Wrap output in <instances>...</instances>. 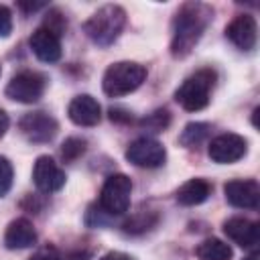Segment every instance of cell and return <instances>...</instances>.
<instances>
[{
	"mask_svg": "<svg viewBox=\"0 0 260 260\" xmlns=\"http://www.w3.org/2000/svg\"><path fill=\"white\" fill-rule=\"evenodd\" d=\"M211 16H213V10L201 2H187L179 8L173 22V43H171L173 57L183 59L195 49Z\"/></svg>",
	"mask_w": 260,
	"mask_h": 260,
	"instance_id": "cell-1",
	"label": "cell"
},
{
	"mask_svg": "<svg viewBox=\"0 0 260 260\" xmlns=\"http://www.w3.org/2000/svg\"><path fill=\"white\" fill-rule=\"evenodd\" d=\"M126 24V12L118 4H106L98 8L83 24L85 35L100 47L112 45Z\"/></svg>",
	"mask_w": 260,
	"mask_h": 260,
	"instance_id": "cell-2",
	"label": "cell"
},
{
	"mask_svg": "<svg viewBox=\"0 0 260 260\" xmlns=\"http://www.w3.org/2000/svg\"><path fill=\"white\" fill-rule=\"evenodd\" d=\"M146 79V67L134 61H118L112 63L102 79L104 93L110 98H122L126 93L136 91Z\"/></svg>",
	"mask_w": 260,
	"mask_h": 260,
	"instance_id": "cell-3",
	"label": "cell"
},
{
	"mask_svg": "<svg viewBox=\"0 0 260 260\" xmlns=\"http://www.w3.org/2000/svg\"><path fill=\"white\" fill-rule=\"evenodd\" d=\"M215 83V73L211 69H199L187 77L175 91L177 104L187 112H199L209 104V95Z\"/></svg>",
	"mask_w": 260,
	"mask_h": 260,
	"instance_id": "cell-4",
	"label": "cell"
},
{
	"mask_svg": "<svg viewBox=\"0 0 260 260\" xmlns=\"http://www.w3.org/2000/svg\"><path fill=\"white\" fill-rule=\"evenodd\" d=\"M130 193H132V181L122 175H110L102 187L100 193V207L110 215H122L130 207Z\"/></svg>",
	"mask_w": 260,
	"mask_h": 260,
	"instance_id": "cell-5",
	"label": "cell"
},
{
	"mask_svg": "<svg viewBox=\"0 0 260 260\" xmlns=\"http://www.w3.org/2000/svg\"><path fill=\"white\" fill-rule=\"evenodd\" d=\"M45 83H47L45 75H41L37 71H20L8 81L6 95L20 104H32V102L41 100V95L45 91Z\"/></svg>",
	"mask_w": 260,
	"mask_h": 260,
	"instance_id": "cell-6",
	"label": "cell"
},
{
	"mask_svg": "<svg viewBox=\"0 0 260 260\" xmlns=\"http://www.w3.org/2000/svg\"><path fill=\"white\" fill-rule=\"evenodd\" d=\"M126 158L142 169H156L165 162L167 158V150L158 140L152 138H136L134 142L128 144L126 148Z\"/></svg>",
	"mask_w": 260,
	"mask_h": 260,
	"instance_id": "cell-7",
	"label": "cell"
},
{
	"mask_svg": "<svg viewBox=\"0 0 260 260\" xmlns=\"http://www.w3.org/2000/svg\"><path fill=\"white\" fill-rule=\"evenodd\" d=\"M246 138H242L240 134L228 132V134H219L209 142L207 154L211 160L219 162V165H230L240 160L246 154Z\"/></svg>",
	"mask_w": 260,
	"mask_h": 260,
	"instance_id": "cell-8",
	"label": "cell"
},
{
	"mask_svg": "<svg viewBox=\"0 0 260 260\" xmlns=\"http://www.w3.org/2000/svg\"><path fill=\"white\" fill-rule=\"evenodd\" d=\"M32 181L39 191L55 193L65 185V171L47 154L39 156L32 167Z\"/></svg>",
	"mask_w": 260,
	"mask_h": 260,
	"instance_id": "cell-9",
	"label": "cell"
},
{
	"mask_svg": "<svg viewBox=\"0 0 260 260\" xmlns=\"http://www.w3.org/2000/svg\"><path fill=\"white\" fill-rule=\"evenodd\" d=\"M223 193L230 205L240 209H256L260 203V185L252 179H236L223 185Z\"/></svg>",
	"mask_w": 260,
	"mask_h": 260,
	"instance_id": "cell-10",
	"label": "cell"
},
{
	"mask_svg": "<svg viewBox=\"0 0 260 260\" xmlns=\"http://www.w3.org/2000/svg\"><path fill=\"white\" fill-rule=\"evenodd\" d=\"M57 120L45 112H32L20 120V132L30 142H49L57 134Z\"/></svg>",
	"mask_w": 260,
	"mask_h": 260,
	"instance_id": "cell-11",
	"label": "cell"
},
{
	"mask_svg": "<svg viewBox=\"0 0 260 260\" xmlns=\"http://www.w3.org/2000/svg\"><path fill=\"white\" fill-rule=\"evenodd\" d=\"M225 37L242 51H252L256 47V39H258V26L254 16L250 14H240L236 16L228 28H225Z\"/></svg>",
	"mask_w": 260,
	"mask_h": 260,
	"instance_id": "cell-12",
	"label": "cell"
},
{
	"mask_svg": "<svg viewBox=\"0 0 260 260\" xmlns=\"http://www.w3.org/2000/svg\"><path fill=\"white\" fill-rule=\"evenodd\" d=\"M28 45H30L32 53L43 63H55L61 59V39H59V35H55L53 30H49L45 26L37 28L30 35Z\"/></svg>",
	"mask_w": 260,
	"mask_h": 260,
	"instance_id": "cell-13",
	"label": "cell"
},
{
	"mask_svg": "<svg viewBox=\"0 0 260 260\" xmlns=\"http://www.w3.org/2000/svg\"><path fill=\"white\" fill-rule=\"evenodd\" d=\"M67 114H69V120L77 126H95L102 118V108L95 98L83 93V95H75L69 102Z\"/></svg>",
	"mask_w": 260,
	"mask_h": 260,
	"instance_id": "cell-14",
	"label": "cell"
},
{
	"mask_svg": "<svg viewBox=\"0 0 260 260\" xmlns=\"http://www.w3.org/2000/svg\"><path fill=\"white\" fill-rule=\"evenodd\" d=\"M223 234L242 248H254L260 240L258 223L246 217H230L223 221Z\"/></svg>",
	"mask_w": 260,
	"mask_h": 260,
	"instance_id": "cell-15",
	"label": "cell"
},
{
	"mask_svg": "<svg viewBox=\"0 0 260 260\" xmlns=\"http://www.w3.org/2000/svg\"><path fill=\"white\" fill-rule=\"evenodd\" d=\"M35 242H37V232L26 217H18L8 223L4 234V244L8 250H22L32 246Z\"/></svg>",
	"mask_w": 260,
	"mask_h": 260,
	"instance_id": "cell-16",
	"label": "cell"
},
{
	"mask_svg": "<svg viewBox=\"0 0 260 260\" xmlns=\"http://www.w3.org/2000/svg\"><path fill=\"white\" fill-rule=\"evenodd\" d=\"M211 195V185L205 179H189L177 189V201L181 205H199Z\"/></svg>",
	"mask_w": 260,
	"mask_h": 260,
	"instance_id": "cell-17",
	"label": "cell"
},
{
	"mask_svg": "<svg viewBox=\"0 0 260 260\" xmlns=\"http://www.w3.org/2000/svg\"><path fill=\"white\" fill-rule=\"evenodd\" d=\"M232 248L230 244L217 240V238H207L195 248V256L199 260H232Z\"/></svg>",
	"mask_w": 260,
	"mask_h": 260,
	"instance_id": "cell-18",
	"label": "cell"
},
{
	"mask_svg": "<svg viewBox=\"0 0 260 260\" xmlns=\"http://www.w3.org/2000/svg\"><path fill=\"white\" fill-rule=\"evenodd\" d=\"M207 134H209V126L207 124H203V122H191V124L185 126V130L179 136V140H181L183 146H197Z\"/></svg>",
	"mask_w": 260,
	"mask_h": 260,
	"instance_id": "cell-19",
	"label": "cell"
},
{
	"mask_svg": "<svg viewBox=\"0 0 260 260\" xmlns=\"http://www.w3.org/2000/svg\"><path fill=\"white\" fill-rule=\"evenodd\" d=\"M12 179H14V171H12V165L6 156L0 154V197H4L10 187H12Z\"/></svg>",
	"mask_w": 260,
	"mask_h": 260,
	"instance_id": "cell-20",
	"label": "cell"
},
{
	"mask_svg": "<svg viewBox=\"0 0 260 260\" xmlns=\"http://www.w3.org/2000/svg\"><path fill=\"white\" fill-rule=\"evenodd\" d=\"M85 150V140L81 138H67L63 142V148H61V154L65 160H75L77 156H81Z\"/></svg>",
	"mask_w": 260,
	"mask_h": 260,
	"instance_id": "cell-21",
	"label": "cell"
},
{
	"mask_svg": "<svg viewBox=\"0 0 260 260\" xmlns=\"http://www.w3.org/2000/svg\"><path fill=\"white\" fill-rule=\"evenodd\" d=\"M142 124H144L146 128H152L154 132H160V130H165L167 124H169V112H167V110H158V112L150 114L148 118H144Z\"/></svg>",
	"mask_w": 260,
	"mask_h": 260,
	"instance_id": "cell-22",
	"label": "cell"
},
{
	"mask_svg": "<svg viewBox=\"0 0 260 260\" xmlns=\"http://www.w3.org/2000/svg\"><path fill=\"white\" fill-rule=\"evenodd\" d=\"M65 26H67V22L63 20V16H61V14L57 12V10H53V12L49 14V18L45 20V28H49V30H53L55 35H61Z\"/></svg>",
	"mask_w": 260,
	"mask_h": 260,
	"instance_id": "cell-23",
	"label": "cell"
},
{
	"mask_svg": "<svg viewBox=\"0 0 260 260\" xmlns=\"http://www.w3.org/2000/svg\"><path fill=\"white\" fill-rule=\"evenodd\" d=\"M12 32V14L6 6L0 4V39L8 37Z\"/></svg>",
	"mask_w": 260,
	"mask_h": 260,
	"instance_id": "cell-24",
	"label": "cell"
},
{
	"mask_svg": "<svg viewBox=\"0 0 260 260\" xmlns=\"http://www.w3.org/2000/svg\"><path fill=\"white\" fill-rule=\"evenodd\" d=\"M28 260H59V256H57V252L53 248H43L37 254H32Z\"/></svg>",
	"mask_w": 260,
	"mask_h": 260,
	"instance_id": "cell-25",
	"label": "cell"
},
{
	"mask_svg": "<svg viewBox=\"0 0 260 260\" xmlns=\"http://www.w3.org/2000/svg\"><path fill=\"white\" fill-rule=\"evenodd\" d=\"M100 260H134V258H130V256L124 254V252H108V254H104Z\"/></svg>",
	"mask_w": 260,
	"mask_h": 260,
	"instance_id": "cell-26",
	"label": "cell"
},
{
	"mask_svg": "<svg viewBox=\"0 0 260 260\" xmlns=\"http://www.w3.org/2000/svg\"><path fill=\"white\" fill-rule=\"evenodd\" d=\"M8 124H10V120H8V114H6L4 110H0V138L6 134V130H8Z\"/></svg>",
	"mask_w": 260,
	"mask_h": 260,
	"instance_id": "cell-27",
	"label": "cell"
},
{
	"mask_svg": "<svg viewBox=\"0 0 260 260\" xmlns=\"http://www.w3.org/2000/svg\"><path fill=\"white\" fill-rule=\"evenodd\" d=\"M244 260H260V256H258V254L254 252V254H250V256H246Z\"/></svg>",
	"mask_w": 260,
	"mask_h": 260,
	"instance_id": "cell-28",
	"label": "cell"
}]
</instances>
